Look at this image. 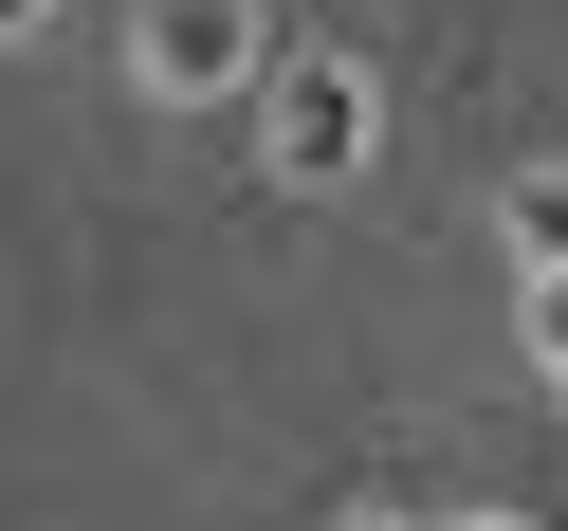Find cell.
<instances>
[{
	"instance_id": "2",
	"label": "cell",
	"mask_w": 568,
	"mask_h": 531,
	"mask_svg": "<svg viewBox=\"0 0 568 531\" xmlns=\"http://www.w3.org/2000/svg\"><path fill=\"white\" fill-rule=\"evenodd\" d=\"M257 55H275V19H257V0H148V38H129V74H148L165 111H202V92H239Z\"/></svg>"
},
{
	"instance_id": "5",
	"label": "cell",
	"mask_w": 568,
	"mask_h": 531,
	"mask_svg": "<svg viewBox=\"0 0 568 531\" xmlns=\"http://www.w3.org/2000/svg\"><path fill=\"white\" fill-rule=\"evenodd\" d=\"M0 38H38V0H0Z\"/></svg>"
},
{
	"instance_id": "6",
	"label": "cell",
	"mask_w": 568,
	"mask_h": 531,
	"mask_svg": "<svg viewBox=\"0 0 568 531\" xmlns=\"http://www.w3.org/2000/svg\"><path fill=\"white\" fill-rule=\"evenodd\" d=\"M367 531H385V513H367Z\"/></svg>"
},
{
	"instance_id": "4",
	"label": "cell",
	"mask_w": 568,
	"mask_h": 531,
	"mask_svg": "<svg viewBox=\"0 0 568 531\" xmlns=\"http://www.w3.org/2000/svg\"><path fill=\"white\" fill-rule=\"evenodd\" d=\"M531 348H550V385H568V275H550V294H531Z\"/></svg>"
},
{
	"instance_id": "3",
	"label": "cell",
	"mask_w": 568,
	"mask_h": 531,
	"mask_svg": "<svg viewBox=\"0 0 568 531\" xmlns=\"http://www.w3.org/2000/svg\"><path fill=\"white\" fill-rule=\"evenodd\" d=\"M514 257H531V294L568 275V165H531V184H514Z\"/></svg>"
},
{
	"instance_id": "1",
	"label": "cell",
	"mask_w": 568,
	"mask_h": 531,
	"mask_svg": "<svg viewBox=\"0 0 568 531\" xmlns=\"http://www.w3.org/2000/svg\"><path fill=\"white\" fill-rule=\"evenodd\" d=\"M367 55H294V74H275V184H312V202H331V184H367Z\"/></svg>"
}]
</instances>
